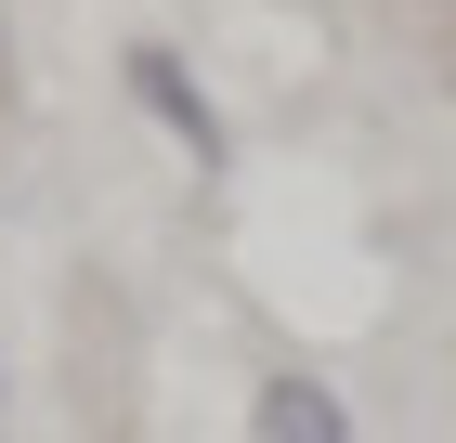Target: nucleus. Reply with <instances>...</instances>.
<instances>
[{"instance_id": "obj_2", "label": "nucleus", "mask_w": 456, "mask_h": 443, "mask_svg": "<svg viewBox=\"0 0 456 443\" xmlns=\"http://www.w3.org/2000/svg\"><path fill=\"white\" fill-rule=\"evenodd\" d=\"M248 443H352V405L326 391V378L274 365V378H261V405H248Z\"/></svg>"}, {"instance_id": "obj_1", "label": "nucleus", "mask_w": 456, "mask_h": 443, "mask_svg": "<svg viewBox=\"0 0 456 443\" xmlns=\"http://www.w3.org/2000/svg\"><path fill=\"white\" fill-rule=\"evenodd\" d=\"M118 78H131V104L183 144V157H196V170H222V104L196 92V66H183L170 39H131V53H118Z\"/></svg>"}]
</instances>
